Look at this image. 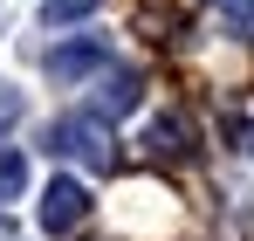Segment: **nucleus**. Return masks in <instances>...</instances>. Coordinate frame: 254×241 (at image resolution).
Masks as SVG:
<instances>
[{"label":"nucleus","mask_w":254,"mask_h":241,"mask_svg":"<svg viewBox=\"0 0 254 241\" xmlns=\"http://www.w3.org/2000/svg\"><path fill=\"white\" fill-rule=\"evenodd\" d=\"M42 145L55 152V159L89 165V172H110V165H117V138H110V124H103V118H89V111H76V118H55V124L42 131Z\"/></svg>","instance_id":"1"},{"label":"nucleus","mask_w":254,"mask_h":241,"mask_svg":"<svg viewBox=\"0 0 254 241\" xmlns=\"http://www.w3.org/2000/svg\"><path fill=\"white\" fill-rule=\"evenodd\" d=\"M144 104V76L137 69H96V83H89V118H103V124H117V118H130Z\"/></svg>","instance_id":"2"},{"label":"nucleus","mask_w":254,"mask_h":241,"mask_svg":"<svg viewBox=\"0 0 254 241\" xmlns=\"http://www.w3.org/2000/svg\"><path fill=\"white\" fill-rule=\"evenodd\" d=\"M35 214H42L48 235H76V228L89 221V186H83V179H48Z\"/></svg>","instance_id":"3"},{"label":"nucleus","mask_w":254,"mask_h":241,"mask_svg":"<svg viewBox=\"0 0 254 241\" xmlns=\"http://www.w3.org/2000/svg\"><path fill=\"white\" fill-rule=\"evenodd\" d=\"M103 62H110V41H103V35H76V41H62V48H48L42 69L55 83H83V76H96Z\"/></svg>","instance_id":"4"},{"label":"nucleus","mask_w":254,"mask_h":241,"mask_svg":"<svg viewBox=\"0 0 254 241\" xmlns=\"http://www.w3.org/2000/svg\"><path fill=\"white\" fill-rule=\"evenodd\" d=\"M144 152H151L158 165H186V159H192V131H186V118H151Z\"/></svg>","instance_id":"5"},{"label":"nucleus","mask_w":254,"mask_h":241,"mask_svg":"<svg viewBox=\"0 0 254 241\" xmlns=\"http://www.w3.org/2000/svg\"><path fill=\"white\" fill-rule=\"evenodd\" d=\"M206 21L234 41H254V0H206Z\"/></svg>","instance_id":"6"},{"label":"nucleus","mask_w":254,"mask_h":241,"mask_svg":"<svg viewBox=\"0 0 254 241\" xmlns=\"http://www.w3.org/2000/svg\"><path fill=\"white\" fill-rule=\"evenodd\" d=\"M21 186H28V159H21L14 145H0V207L21 200Z\"/></svg>","instance_id":"7"},{"label":"nucleus","mask_w":254,"mask_h":241,"mask_svg":"<svg viewBox=\"0 0 254 241\" xmlns=\"http://www.w3.org/2000/svg\"><path fill=\"white\" fill-rule=\"evenodd\" d=\"M103 0H42V21L48 28H69V21H89Z\"/></svg>","instance_id":"8"},{"label":"nucleus","mask_w":254,"mask_h":241,"mask_svg":"<svg viewBox=\"0 0 254 241\" xmlns=\"http://www.w3.org/2000/svg\"><path fill=\"white\" fill-rule=\"evenodd\" d=\"M28 118V97H21V90H14V83L0 76V131H14V124Z\"/></svg>","instance_id":"9"},{"label":"nucleus","mask_w":254,"mask_h":241,"mask_svg":"<svg viewBox=\"0 0 254 241\" xmlns=\"http://www.w3.org/2000/svg\"><path fill=\"white\" fill-rule=\"evenodd\" d=\"M234 145H241V152H248V159H254V111H248V118H241V124H234Z\"/></svg>","instance_id":"10"}]
</instances>
